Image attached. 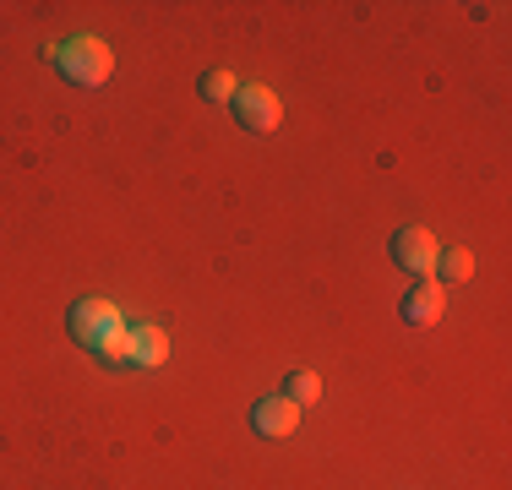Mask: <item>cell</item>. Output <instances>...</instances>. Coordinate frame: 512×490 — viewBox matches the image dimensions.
Masks as SVG:
<instances>
[{"instance_id":"2","label":"cell","mask_w":512,"mask_h":490,"mask_svg":"<svg viewBox=\"0 0 512 490\" xmlns=\"http://www.w3.org/2000/svg\"><path fill=\"white\" fill-rule=\"evenodd\" d=\"M115 333H126V316H120L115 300H77L71 305V338H77L82 349L99 354Z\"/></svg>"},{"instance_id":"5","label":"cell","mask_w":512,"mask_h":490,"mask_svg":"<svg viewBox=\"0 0 512 490\" xmlns=\"http://www.w3.org/2000/svg\"><path fill=\"white\" fill-rule=\"evenodd\" d=\"M404 316L414 327H436L447 316V289L442 278H414V289L404 294Z\"/></svg>"},{"instance_id":"6","label":"cell","mask_w":512,"mask_h":490,"mask_svg":"<svg viewBox=\"0 0 512 490\" xmlns=\"http://www.w3.org/2000/svg\"><path fill=\"white\" fill-rule=\"evenodd\" d=\"M295 425H300V403H289L284 392H278V398H262L251 409V431L256 436H278V441H284V436H295Z\"/></svg>"},{"instance_id":"4","label":"cell","mask_w":512,"mask_h":490,"mask_svg":"<svg viewBox=\"0 0 512 490\" xmlns=\"http://www.w3.org/2000/svg\"><path fill=\"white\" fill-rule=\"evenodd\" d=\"M235 115L246 131H278V120H284V98L273 88H262V82H246V88L235 93Z\"/></svg>"},{"instance_id":"9","label":"cell","mask_w":512,"mask_h":490,"mask_svg":"<svg viewBox=\"0 0 512 490\" xmlns=\"http://www.w3.org/2000/svg\"><path fill=\"white\" fill-rule=\"evenodd\" d=\"M235 93H240V82L229 71H207L202 77V98H213V104H235Z\"/></svg>"},{"instance_id":"1","label":"cell","mask_w":512,"mask_h":490,"mask_svg":"<svg viewBox=\"0 0 512 490\" xmlns=\"http://www.w3.org/2000/svg\"><path fill=\"white\" fill-rule=\"evenodd\" d=\"M50 60L66 71V82H77V88H104L109 71H115V49L104 39H93V33H77V39L55 44Z\"/></svg>"},{"instance_id":"8","label":"cell","mask_w":512,"mask_h":490,"mask_svg":"<svg viewBox=\"0 0 512 490\" xmlns=\"http://www.w3.org/2000/svg\"><path fill=\"white\" fill-rule=\"evenodd\" d=\"M284 398L300 403V409H311V403L322 398V376H316V371H295V376H289V387H284Z\"/></svg>"},{"instance_id":"10","label":"cell","mask_w":512,"mask_h":490,"mask_svg":"<svg viewBox=\"0 0 512 490\" xmlns=\"http://www.w3.org/2000/svg\"><path fill=\"white\" fill-rule=\"evenodd\" d=\"M436 267H442L447 284H463V278H474V256H469V251H442V256H436Z\"/></svg>"},{"instance_id":"7","label":"cell","mask_w":512,"mask_h":490,"mask_svg":"<svg viewBox=\"0 0 512 490\" xmlns=\"http://www.w3.org/2000/svg\"><path fill=\"white\" fill-rule=\"evenodd\" d=\"M126 333H131V365L153 371V365H164V360H169V333H164V327H153V322H131Z\"/></svg>"},{"instance_id":"3","label":"cell","mask_w":512,"mask_h":490,"mask_svg":"<svg viewBox=\"0 0 512 490\" xmlns=\"http://www.w3.org/2000/svg\"><path fill=\"white\" fill-rule=\"evenodd\" d=\"M436 256H442V245H436L431 229L409 224V229L393 235V262L404 267V273H414V278H436Z\"/></svg>"}]
</instances>
